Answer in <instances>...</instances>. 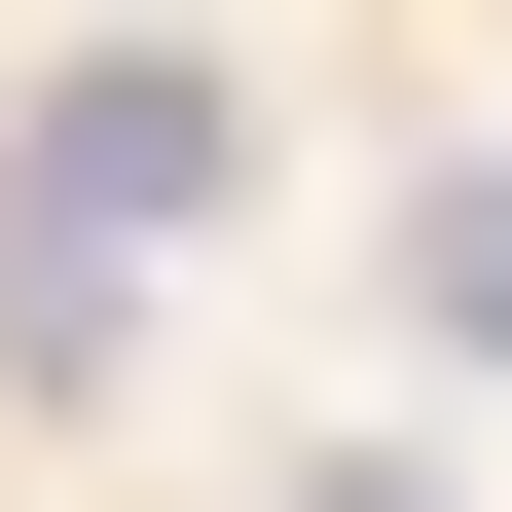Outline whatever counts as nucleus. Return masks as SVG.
Segmentation results:
<instances>
[{
    "mask_svg": "<svg viewBox=\"0 0 512 512\" xmlns=\"http://www.w3.org/2000/svg\"><path fill=\"white\" fill-rule=\"evenodd\" d=\"M220 183H256V74H220V37H74L37 147H0V220H74V256H220Z\"/></svg>",
    "mask_w": 512,
    "mask_h": 512,
    "instance_id": "f257e3e1",
    "label": "nucleus"
},
{
    "mask_svg": "<svg viewBox=\"0 0 512 512\" xmlns=\"http://www.w3.org/2000/svg\"><path fill=\"white\" fill-rule=\"evenodd\" d=\"M403 330H439V366L512 403V183H439V220H403Z\"/></svg>",
    "mask_w": 512,
    "mask_h": 512,
    "instance_id": "f03ea898",
    "label": "nucleus"
},
{
    "mask_svg": "<svg viewBox=\"0 0 512 512\" xmlns=\"http://www.w3.org/2000/svg\"><path fill=\"white\" fill-rule=\"evenodd\" d=\"M293 512H476V476H439V439H330V476H293Z\"/></svg>",
    "mask_w": 512,
    "mask_h": 512,
    "instance_id": "7ed1b4c3",
    "label": "nucleus"
}]
</instances>
